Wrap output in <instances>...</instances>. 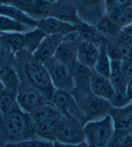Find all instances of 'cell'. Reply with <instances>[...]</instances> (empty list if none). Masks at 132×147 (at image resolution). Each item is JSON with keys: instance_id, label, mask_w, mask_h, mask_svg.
I'll use <instances>...</instances> for the list:
<instances>
[{"instance_id": "1", "label": "cell", "mask_w": 132, "mask_h": 147, "mask_svg": "<svg viewBox=\"0 0 132 147\" xmlns=\"http://www.w3.org/2000/svg\"><path fill=\"white\" fill-rule=\"evenodd\" d=\"M13 66L20 79L30 84L52 102L56 90L43 63L34 58L33 54L22 50L14 55Z\"/></svg>"}, {"instance_id": "2", "label": "cell", "mask_w": 132, "mask_h": 147, "mask_svg": "<svg viewBox=\"0 0 132 147\" xmlns=\"http://www.w3.org/2000/svg\"><path fill=\"white\" fill-rule=\"evenodd\" d=\"M34 138L29 114L23 111L17 103L8 112H0V140L3 141V145Z\"/></svg>"}, {"instance_id": "3", "label": "cell", "mask_w": 132, "mask_h": 147, "mask_svg": "<svg viewBox=\"0 0 132 147\" xmlns=\"http://www.w3.org/2000/svg\"><path fill=\"white\" fill-rule=\"evenodd\" d=\"M84 131L88 147H105L114 133L115 127L112 117L108 115L85 123Z\"/></svg>"}, {"instance_id": "4", "label": "cell", "mask_w": 132, "mask_h": 147, "mask_svg": "<svg viewBox=\"0 0 132 147\" xmlns=\"http://www.w3.org/2000/svg\"><path fill=\"white\" fill-rule=\"evenodd\" d=\"M71 93L85 117L86 123L99 119L110 114L113 107L109 101L99 98L92 93L84 94L76 90Z\"/></svg>"}, {"instance_id": "5", "label": "cell", "mask_w": 132, "mask_h": 147, "mask_svg": "<svg viewBox=\"0 0 132 147\" xmlns=\"http://www.w3.org/2000/svg\"><path fill=\"white\" fill-rule=\"evenodd\" d=\"M55 90L72 92L75 83L71 69L54 57L44 63Z\"/></svg>"}, {"instance_id": "6", "label": "cell", "mask_w": 132, "mask_h": 147, "mask_svg": "<svg viewBox=\"0 0 132 147\" xmlns=\"http://www.w3.org/2000/svg\"><path fill=\"white\" fill-rule=\"evenodd\" d=\"M20 80V84L17 90L16 102L23 111L30 114L33 110L44 105L52 103L30 84L22 79Z\"/></svg>"}, {"instance_id": "7", "label": "cell", "mask_w": 132, "mask_h": 147, "mask_svg": "<svg viewBox=\"0 0 132 147\" xmlns=\"http://www.w3.org/2000/svg\"><path fill=\"white\" fill-rule=\"evenodd\" d=\"M52 103L65 119L85 125V117L71 92L56 90L52 97Z\"/></svg>"}, {"instance_id": "8", "label": "cell", "mask_w": 132, "mask_h": 147, "mask_svg": "<svg viewBox=\"0 0 132 147\" xmlns=\"http://www.w3.org/2000/svg\"><path fill=\"white\" fill-rule=\"evenodd\" d=\"M56 141L66 144H78L84 142V125L72 120H61L57 130Z\"/></svg>"}, {"instance_id": "9", "label": "cell", "mask_w": 132, "mask_h": 147, "mask_svg": "<svg viewBox=\"0 0 132 147\" xmlns=\"http://www.w3.org/2000/svg\"><path fill=\"white\" fill-rule=\"evenodd\" d=\"M47 16L55 18L62 22L79 28L85 27L89 25L80 19L76 10L73 7L67 5L58 4L56 2H54L52 3Z\"/></svg>"}, {"instance_id": "10", "label": "cell", "mask_w": 132, "mask_h": 147, "mask_svg": "<svg viewBox=\"0 0 132 147\" xmlns=\"http://www.w3.org/2000/svg\"><path fill=\"white\" fill-rule=\"evenodd\" d=\"M64 37L60 34L46 35L33 52L34 58L44 63L53 57L58 47L64 40Z\"/></svg>"}, {"instance_id": "11", "label": "cell", "mask_w": 132, "mask_h": 147, "mask_svg": "<svg viewBox=\"0 0 132 147\" xmlns=\"http://www.w3.org/2000/svg\"><path fill=\"white\" fill-rule=\"evenodd\" d=\"M36 27L40 28L46 35L60 34L64 36L80 28L51 16L38 20Z\"/></svg>"}, {"instance_id": "12", "label": "cell", "mask_w": 132, "mask_h": 147, "mask_svg": "<svg viewBox=\"0 0 132 147\" xmlns=\"http://www.w3.org/2000/svg\"><path fill=\"white\" fill-rule=\"evenodd\" d=\"M91 93L110 102L113 98L115 90L109 78L101 75L92 69L90 81Z\"/></svg>"}, {"instance_id": "13", "label": "cell", "mask_w": 132, "mask_h": 147, "mask_svg": "<svg viewBox=\"0 0 132 147\" xmlns=\"http://www.w3.org/2000/svg\"><path fill=\"white\" fill-rule=\"evenodd\" d=\"M75 83V89L84 94L91 93L90 81L92 69L77 61L70 68Z\"/></svg>"}, {"instance_id": "14", "label": "cell", "mask_w": 132, "mask_h": 147, "mask_svg": "<svg viewBox=\"0 0 132 147\" xmlns=\"http://www.w3.org/2000/svg\"><path fill=\"white\" fill-rule=\"evenodd\" d=\"M80 42V41H79ZM79 42L72 41L64 39L58 47L54 57L69 68L78 61L77 52Z\"/></svg>"}, {"instance_id": "15", "label": "cell", "mask_w": 132, "mask_h": 147, "mask_svg": "<svg viewBox=\"0 0 132 147\" xmlns=\"http://www.w3.org/2000/svg\"><path fill=\"white\" fill-rule=\"evenodd\" d=\"M109 115L113 120L115 130H124L131 128L132 100L122 107H112Z\"/></svg>"}, {"instance_id": "16", "label": "cell", "mask_w": 132, "mask_h": 147, "mask_svg": "<svg viewBox=\"0 0 132 147\" xmlns=\"http://www.w3.org/2000/svg\"><path fill=\"white\" fill-rule=\"evenodd\" d=\"M99 47L91 42L81 40L78 45V61L93 69L98 57Z\"/></svg>"}, {"instance_id": "17", "label": "cell", "mask_w": 132, "mask_h": 147, "mask_svg": "<svg viewBox=\"0 0 132 147\" xmlns=\"http://www.w3.org/2000/svg\"><path fill=\"white\" fill-rule=\"evenodd\" d=\"M60 121L61 120L59 119H49L34 124V132L36 138L55 142Z\"/></svg>"}, {"instance_id": "18", "label": "cell", "mask_w": 132, "mask_h": 147, "mask_svg": "<svg viewBox=\"0 0 132 147\" xmlns=\"http://www.w3.org/2000/svg\"><path fill=\"white\" fill-rule=\"evenodd\" d=\"M33 124L49 119H64L65 118L52 103L44 105L29 114Z\"/></svg>"}, {"instance_id": "19", "label": "cell", "mask_w": 132, "mask_h": 147, "mask_svg": "<svg viewBox=\"0 0 132 147\" xmlns=\"http://www.w3.org/2000/svg\"><path fill=\"white\" fill-rule=\"evenodd\" d=\"M0 14L17 21L29 27H36L38 20L33 19L10 5H0Z\"/></svg>"}, {"instance_id": "20", "label": "cell", "mask_w": 132, "mask_h": 147, "mask_svg": "<svg viewBox=\"0 0 132 147\" xmlns=\"http://www.w3.org/2000/svg\"><path fill=\"white\" fill-rule=\"evenodd\" d=\"M121 65L122 61H112L109 79L114 88L115 94L125 95L127 85L123 78Z\"/></svg>"}, {"instance_id": "21", "label": "cell", "mask_w": 132, "mask_h": 147, "mask_svg": "<svg viewBox=\"0 0 132 147\" xmlns=\"http://www.w3.org/2000/svg\"><path fill=\"white\" fill-rule=\"evenodd\" d=\"M106 40L102 41L99 47V55L97 57L94 70L101 75L109 78L111 71V63L112 61L107 52Z\"/></svg>"}, {"instance_id": "22", "label": "cell", "mask_w": 132, "mask_h": 147, "mask_svg": "<svg viewBox=\"0 0 132 147\" xmlns=\"http://www.w3.org/2000/svg\"><path fill=\"white\" fill-rule=\"evenodd\" d=\"M106 18L120 28L132 23V5L106 13Z\"/></svg>"}, {"instance_id": "23", "label": "cell", "mask_w": 132, "mask_h": 147, "mask_svg": "<svg viewBox=\"0 0 132 147\" xmlns=\"http://www.w3.org/2000/svg\"><path fill=\"white\" fill-rule=\"evenodd\" d=\"M1 36L6 48L13 55L24 50V33H5Z\"/></svg>"}, {"instance_id": "24", "label": "cell", "mask_w": 132, "mask_h": 147, "mask_svg": "<svg viewBox=\"0 0 132 147\" xmlns=\"http://www.w3.org/2000/svg\"><path fill=\"white\" fill-rule=\"evenodd\" d=\"M46 36V34L38 27L24 32V50L33 54Z\"/></svg>"}, {"instance_id": "25", "label": "cell", "mask_w": 132, "mask_h": 147, "mask_svg": "<svg viewBox=\"0 0 132 147\" xmlns=\"http://www.w3.org/2000/svg\"><path fill=\"white\" fill-rule=\"evenodd\" d=\"M105 147H132V127L124 130H115Z\"/></svg>"}, {"instance_id": "26", "label": "cell", "mask_w": 132, "mask_h": 147, "mask_svg": "<svg viewBox=\"0 0 132 147\" xmlns=\"http://www.w3.org/2000/svg\"><path fill=\"white\" fill-rule=\"evenodd\" d=\"M29 28L32 27L0 14V34L12 32L24 33L29 30Z\"/></svg>"}, {"instance_id": "27", "label": "cell", "mask_w": 132, "mask_h": 147, "mask_svg": "<svg viewBox=\"0 0 132 147\" xmlns=\"http://www.w3.org/2000/svg\"><path fill=\"white\" fill-rule=\"evenodd\" d=\"M17 90L5 87L0 92V112L5 114L16 104Z\"/></svg>"}, {"instance_id": "28", "label": "cell", "mask_w": 132, "mask_h": 147, "mask_svg": "<svg viewBox=\"0 0 132 147\" xmlns=\"http://www.w3.org/2000/svg\"><path fill=\"white\" fill-rule=\"evenodd\" d=\"M95 28L105 38L117 39L121 31L120 27H118L106 17L100 21Z\"/></svg>"}, {"instance_id": "29", "label": "cell", "mask_w": 132, "mask_h": 147, "mask_svg": "<svg viewBox=\"0 0 132 147\" xmlns=\"http://www.w3.org/2000/svg\"><path fill=\"white\" fill-rule=\"evenodd\" d=\"M82 40L87 41L99 46L102 41L106 40V38L93 28L91 25L85 27H82L78 30Z\"/></svg>"}, {"instance_id": "30", "label": "cell", "mask_w": 132, "mask_h": 147, "mask_svg": "<svg viewBox=\"0 0 132 147\" xmlns=\"http://www.w3.org/2000/svg\"><path fill=\"white\" fill-rule=\"evenodd\" d=\"M53 142L39 138H30L16 142L7 143L1 147H52Z\"/></svg>"}, {"instance_id": "31", "label": "cell", "mask_w": 132, "mask_h": 147, "mask_svg": "<svg viewBox=\"0 0 132 147\" xmlns=\"http://www.w3.org/2000/svg\"><path fill=\"white\" fill-rule=\"evenodd\" d=\"M10 5L27 15H36L34 7V0H13Z\"/></svg>"}, {"instance_id": "32", "label": "cell", "mask_w": 132, "mask_h": 147, "mask_svg": "<svg viewBox=\"0 0 132 147\" xmlns=\"http://www.w3.org/2000/svg\"><path fill=\"white\" fill-rule=\"evenodd\" d=\"M106 13L132 5V0H105Z\"/></svg>"}, {"instance_id": "33", "label": "cell", "mask_w": 132, "mask_h": 147, "mask_svg": "<svg viewBox=\"0 0 132 147\" xmlns=\"http://www.w3.org/2000/svg\"><path fill=\"white\" fill-rule=\"evenodd\" d=\"M54 2L49 0H34V7L36 15H47L51 10Z\"/></svg>"}, {"instance_id": "34", "label": "cell", "mask_w": 132, "mask_h": 147, "mask_svg": "<svg viewBox=\"0 0 132 147\" xmlns=\"http://www.w3.org/2000/svg\"><path fill=\"white\" fill-rule=\"evenodd\" d=\"M122 74L126 85L132 80V61L130 59L122 61Z\"/></svg>"}, {"instance_id": "35", "label": "cell", "mask_w": 132, "mask_h": 147, "mask_svg": "<svg viewBox=\"0 0 132 147\" xmlns=\"http://www.w3.org/2000/svg\"><path fill=\"white\" fill-rule=\"evenodd\" d=\"M14 70L13 62H8L0 60V79L4 81L12 70Z\"/></svg>"}, {"instance_id": "36", "label": "cell", "mask_w": 132, "mask_h": 147, "mask_svg": "<svg viewBox=\"0 0 132 147\" xmlns=\"http://www.w3.org/2000/svg\"><path fill=\"white\" fill-rule=\"evenodd\" d=\"M13 58H14V55L8 51L0 34V60L8 62H13Z\"/></svg>"}, {"instance_id": "37", "label": "cell", "mask_w": 132, "mask_h": 147, "mask_svg": "<svg viewBox=\"0 0 132 147\" xmlns=\"http://www.w3.org/2000/svg\"><path fill=\"white\" fill-rule=\"evenodd\" d=\"M52 147H88V146L85 141L78 144H66L55 141L53 142Z\"/></svg>"}, {"instance_id": "38", "label": "cell", "mask_w": 132, "mask_h": 147, "mask_svg": "<svg viewBox=\"0 0 132 147\" xmlns=\"http://www.w3.org/2000/svg\"><path fill=\"white\" fill-rule=\"evenodd\" d=\"M101 0H81L82 3L86 7H91L98 4Z\"/></svg>"}, {"instance_id": "39", "label": "cell", "mask_w": 132, "mask_h": 147, "mask_svg": "<svg viewBox=\"0 0 132 147\" xmlns=\"http://www.w3.org/2000/svg\"><path fill=\"white\" fill-rule=\"evenodd\" d=\"M126 94L130 101L132 100V80L128 83L126 86Z\"/></svg>"}, {"instance_id": "40", "label": "cell", "mask_w": 132, "mask_h": 147, "mask_svg": "<svg viewBox=\"0 0 132 147\" xmlns=\"http://www.w3.org/2000/svg\"><path fill=\"white\" fill-rule=\"evenodd\" d=\"M122 30L125 32L126 35L132 38V23L128 25L127 27L122 28Z\"/></svg>"}, {"instance_id": "41", "label": "cell", "mask_w": 132, "mask_h": 147, "mask_svg": "<svg viewBox=\"0 0 132 147\" xmlns=\"http://www.w3.org/2000/svg\"><path fill=\"white\" fill-rule=\"evenodd\" d=\"M13 0H0V5H10Z\"/></svg>"}, {"instance_id": "42", "label": "cell", "mask_w": 132, "mask_h": 147, "mask_svg": "<svg viewBox=\"0 0 132 147\" xmlns=\"http://www.w3.org/2000/svg\"><path fill=\"white\" fill-rule=\"evenodd\" d=\"M5 88V85L3 82V81L0 79V92L2 91L3 90V88Z\"/></svg>"}, {"instance_id": "43", "label": "cell", "mask_w": 132, "mask_h": 147, "mask_svg": "<svg viewBox=\"0 0 132 147\" xmlns=\"http://www.w3.org/2000/svg\"><path fill=\"white\" fill-rule=\"evenodd\" d=\"M130 60V61H132V51H131V55H130V59H129Z\"/></svg>"}, {"instance_id": "44", "label": "cell", "mask_w": 132, "mask_h": 147, "mask_svg": "<svg viewBox=\"0 0 132 147\" xmlns=\"http://www.w3.org/2000/svg\"><path fill=\"white\" fill-rule=\"evenodd\" d=\"M50 1H51V2H56L58 0H49Z\"/></svg>"}]
</instances>
